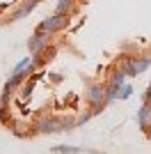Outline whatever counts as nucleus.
I'll return each instance as SVG.
<instances>
[{
	"label": "nucleus",
	"instance_id": "obj_1",
	"mask_svg": "<svg viewBox=\"0 0 151 154\" xmlns=\"http://www.w3.org/2000/svg\"><path fill=\"white\" fill-rule=\"evenodd\" d=\"M149 67H151V55H147V58L138 55V58L126 60V62L121 64L119 69L126 74V78H133V76H140V74H144V71L149 69Z\"/></svg>",
	"mask_w": 151,
	"mask_h": 154
},
{
	"label": "nucleus",
	"instance_id": "obj_2",
	"mask_svg": "<svg viewBox=\"0 0 151 154\" xmlns=\"http://www.w3.org/2000/svg\"><path fill=\"white\" fill-rule=\"evenodd\" d=\"M69 26V16L67 14H53L48 19H44L41 23L37 26L39 32H48V35H55V32L64 30V28Z\"/></svg>",
	"mask_w": 151,
	"mask_h": 154
},
{
	"label": "nucleus",
	"instance_id": "obj_3",
	"mask_svg": "<svg viewBox=\"0 0 151 154\" xmlns=\"http://www.w3.org/2000/svg\"><path fill=\"white\" fill-rule=\"evenodd\" d=\"M50 37H53V35H48V32H39V30H34V35L28 39V51H30L32 55H37L39 51H44L46 46H48Z\"/></svg>",
	"mask_w": 151,
	"mask_h": 154
},
{
	"label": "nucleus",
	"instance_id": "obj_4",
	"mask_svg": "<svg viewBox=\"0 0 151 154\" xmlns=\"http://www.w3.org/2000/svg\"><path fill=\"white\" fill-rule=\"evenodd\" d=\"M138 127H140V131H149L151 129V101H144L142 106H140V110H138Z\"/></svg>",
	"mask_w": 151,
	"mask_h": 154
},
{
	"label": "nucleus",
	"instance_id": "obj_5",
	"mask_svg": "<svg viewBox=\"0 0 151 154\" xmlns=\"http://www.w3.org/2000/svg\"><path fill=\"white\" fill-rule=\"evenodd\" d=\"M87 99L92 106H96V103H105V85L103 83H92L87 88Z\"/></svg>",
	"mask_w": 151,
	"mask_h": 154
},
{
	"label": "nucleus",
	"instance_id": "obj_6",
	"mask_svg": "<svg viewBox=\"0 0 151 154\" xmlns=\"http://www.w3.org/2000/svg\"><path fill=\"white\" fill-rule=\"evenodd\" d=\"M39 2H41V0H23V2H21V5H19V9H16V12L12 14V21L25 19V16H28V14H30V12H34V7H37Z\"/></svg>",
	"mask_w": 151,
	"mask_h": 154
},
{
	"label": "nucleus",
	"instance_id": "obj_7",
	"mask_svg": "<svg viewBox=\"0 0 151 154\" xmlns=\"http://www.w3.org/2000/svg\"><path fill=\"white\" fill-rule=\"evenodd\" d=\"M50 152L55 154H82L85 147H73V145H55V147H50Z\"/></svg>",
	"mask_w": 151,
	"mask_h": 154
},
{
	"label": "nucleus",
	"instance_id": "obj_8",
	"mask_svg": "<svg viewBox=\"0 0 151 154\" xmlns=\"http://www.w3.org/2000/svg\"><path fill=\"white\" fill-rule=\"evenodd\" d=\"M117 99H119V88L117 85H108L105 88V103L117 101Z\"/></svg>",
	"mask_w": 151,
	"mask_h": 154
},
{
	"label": "nucleus",
	"instance_id": "obj_9",
	"mask_svg": "<svg viewBox=\"0 0 151 154\" xmlns=\"http://www.w3.org/2000/svg\"><path fill=\"white\" fill-rule=\"evenodd\" d=\"M126 83V74L121 69H117V71H112V78H110V85H117V88H121V85Z\"/></svg>",
	"mask_w": 151,
	"mask_h": 154
},
{
	"label": "nucleus",
	"instance_id": "obj_10",
	"mask_svg": "<svg viewBox=\"0 0 151 154\" xmlns=\"http://www.w3.org/2000/svg\"><path fill=\"white\" fill-rule=\"evenodd\" d=\"M71 9H73V2H69V0H60L55 5V14H69Z\"/></svg>",
	"mask_w": 151,
	"mask_h": 154
},
{
	"label": "nucleus",
	"instance_id": "obj_11",
	"mask_svg": "<svg viewBox=\"0 0 151 154\" xmlns=\"http://www.w3.org/2000/svg\"><path fill=\"white\" fill-rule=\"evenodd\" d=\"M131 97H133V85L124 83L119 88V99H124V101H126V99H131Z\"/></svg>",
	"mask_w": 151,
	"mask_h": 154
},
{
	"label": "nucleus",
	"instance_id": "obj_12",
	"mask_svg": "<svg viewBox=\"0 0 151 154\" xmlns=\"http://www.w3.org/2000/svg\"><path fill=\"white\" fill-rule=\"evenodd\" d=\"M30 60H32V55H28V58H23V60H21V62H16V67H14V69H12V74H9V76H16V74H19V71L23 69V67H25V64H28V62H30Z\"/></svg>",
	"mask_w": 151,
	"mask_h": 154
},
{
	"label": "nucleus",
	"instance_id": "obj_13",
	"mask_svg": "<svg viewBox=\"0 0 151 154\" xmlns=\"http://www.w3.org/2000/svg\"><path fill=\"white\" fill-rule=\"evenodd\" d=\"M30 92H32V83H25L23 88H21V99H28Z\"/></svg>",
	"mask_w": 151,
	"mask_h": 154
},
{
	"label": "nucleus",
	"instance_id": "obj_14",
	"mask_svg": "<svg viewBox=\"0 0 151 154\" xmlns=\"http://www.w3.org/2000/svg\"><path fill=\"white\" fill-rule=\"evenodd\" d=\"M144 101H151V83H149V88H147V92H144Z\"/></svg>",
	"mask_w": 151,
	"mask_h": 154
},
{
	"label": "nucleus",
	"instance_id": "obj_15",
	"mask_svg": "<svg viewBox=\"0 0 151 154\" xmlns=\"http://www.w3.org/2000/svg\"><path fill=\"white\" fill-rule=\"evenodd\" d=\"M50 78H53L55 83H60V81H62V76H60V74H50Z\"/></svg>",
	"mask_w": 151,
	"mask_h": 154
},
{
	"label": "nucleus",
	"instance_id": "obj_16",
	"mask_svg": "<svg viewBox=\"0 0 151 154\" xmlns=\"http://www.w3.org/2000/svg\"><path fill=\"white\" fill-rule=\"evenodd\" d=\"M147 136H149V140H151V129H149V131H147Z\"/></svg>",
	"mask_w": 151,
	"mask_h": 154
},
{
	"label": "nucleus",
	"instance_id": "obj_17",
	"mask_svg": "<svg viewBox=\"0 0 151 154\" xmlns=\"http://www.w3.org/2000/svg\"><path fill=\"white\" fill-rule=\"evenodd\" d=\"M69 2H76V0H69Z\"/></svg>",
	"mask_w": 151,
	"mask_h": 154
}]
</instances>
